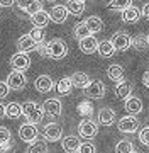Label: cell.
I'll return each instance as SVG.
<instances>
[{
  "mask_svg": "<svg viewBox=\"0 0 149 153\" xmlns=\"http://www.w3.org/2000/svg\"><path fill=\"white\" fill-rule=\"evenodd\" d=\"M22 114L27 119V123H31V124H39L43 121V117H44V109L39 104L32 102V100H27V102L22 104Z\"/></svg>",
  "mask_w": 149,
  "mask_h": 153,
  "instance_id": "1",
  "label": "cell"
},
{
  "mask_svg": "<svg viewBox=\"0 0 149 153\" xmlns=\"http://www.w3.org/2000/svg\"><path fill=\"white\" fill-rule=\"evenodd\" d=\"M68 55V44L63 39H51L48 43V56L53 60H61Z\"/></svg>",
  "mask_w": 149,
  "mask_h": 153,
  "instance_id": "2",
  "label": "cell"
},
{
  "mask_svg": "<svg viewBox=\"0 0 149 153\" xmlns=\"http://www.w3.org/2000/svg\"><path fill=\"white\" fill-rule=\"evenodd\" d=\"M97 133H98V126L97 123H93L92 119H83L80 124H78V134L85 140H92V138L97 136Z\"/></svg>",
  "mask_w": 149,
  "mask_h": 153,
  "instance_id": "3",
  "label": "cell"
},
{
  "mask_svg": "<svg viewBox=\"0 0 149 153\" xmlns=\"http://www.w3.org/2000/svg\"><path fill=\"white\" fill-rule=\"evenodd\" d=\"M7 85H9V88H12V90H22L26 85H27V78H26V75H24L22 71H10L9 73V76H7Z\"/></svg>",
  "mask_w": 149,
  "mask_h": 153,
  "instance_id": "4",
  "label": "cell"
},
{
  "mask_svg": "<svg viewBox=\"0 0 149 153\" xmlns=\"http://www.w3.org/2000/svg\"><path fill=\"white\" fill-rule=\"evenodd\" d=\"M83 92L88 99H102L105 95V85L100 80H92V82L83 88Z\"/></svg>",
  "mask_w": 149,
  "mask_h": 153,
  "instance_id": "5",
  "label": "cell"
},
{
  "mask_svg": "<svg viewBox=\"0 0 149 153\" xmlns=\"http://www.w3.org/2000/svg\"><path fill=\"white\" fill-rule=\"evenodd\" d=\"M110 41H112V44H114L115 51H126V49H129V46L132 43V38L127 33H124V31H119V33H115L112 36Z\"/></svg>",
  "mask_w": 149,
  "mask_h": 153,
  "instance_id": "6",
  "label": "cell"
},
{
  "mask_svg": "<svg viewBox=\"0 0 149 153\" xmlns=\"http://www.w3.org/2000/svg\"><path fill=\"white\" fill-rule=\"evenodd\" d=\"M117 129L120 133H136L139 129V121L134 116H124L122 119H119L117 123Z\"/></svg>",
  "mask_w": 149,
  "mask_h": 153,
  "instance_id": "7",
  "label": "cell"
},
{
  "mask_svg": "<svg viewBox=\"0 0 149 153\" xmlns=\"http://www.w3.org/2000/svg\"><path fill=\"white\" fill-rule=\"evenodd\" d=\"M10 66L15 71H26L31 66V58L27 56V53H15L10 58Z\"/></svg>",
  "mask_w": 149,
  "mask_h": 153,
  "instance_id": "8",
  "label": "cell"
},
{
  "mask_svg": "<svg viewBox=\"0 0 149 153\" xmlns=\"http://www.w3.org/2000/svg\"><path fill=\"white\" fill-rule=\"evenodd\" d=\"M19 138L26 143H32L37 140V128L36 124H31V123H26L19 128Z\"/></svg>",
  "mask_w": 149,
  "mask_h": 153,
  "instance_id": "9",
  "label": "cell"
},
{
  "mask_svg": "<svg viewBox=\"0 0 149 153\" xmlns=\"http://www.w3.org/2000/svg\"><path fill=\"white\" fill-rule=\"evenodd\" d=\"M43 109H44V112L49 114L51 117H59L61 111H63V105H61L59 99L53 97V99H46L44 104H43Z\"/></svg>",
  "mask_w": 149,
  "mask_h": 153,
  "instance_id": "10",
  "label": "cell"
},
{
  "mask_svg": "<svg viewBox=\"0 0 149 153\" xmlns=\"http://www.w3.org/2000/svg\"><path fill=\"white\" fill-rule=\"evenodd\" d=\"M61 134H63V129L58 123H49L44 126V140L48 141H59Z\"/></svg>",
  "mask_w": 149,
  "mask_h": 153,
  "instance_id": "11",
  "label": "cell"
},
{
  "mask_svg": "<svg viewBox=\"0 0 149 153\" xmlns=\"http://www.w3.org/2000/svg\"><path fill=\"white\" fill-rule=\"evenodd\" d=\"M34 87L36 90L41 94H46V92H51L53 87H54V82H53V78L49 75H41L36 78V82H34Z\"/></svg>",
  "mask_w": 149,
  "mask_h": 153,
  "instance_id": "12",
  "label": "cell"
},
{
  "mask_svg": "<svg viewBox=\"0 0 149 153\" xmlns=\"http://www.w3.org/2000/svg\"><path fill=\"white\" fill-rule=\"evenodd\" d=\"M17 48H19V53H29V51H34L37 48V43L29 34H24L17 39Z\"/></svg>",
  "mask_w": 149,
  "mask_h": 153,
  "instance_id": "13",
  "label": "cell"
},
{
  "mask_svg": "<svg viewBox=\"0 0 149 153\" xmlns=\"http://www.w3.org/2000/svg\"><path fill=\"white\" fill-rule=\"evenodd\" d=\"M68 14L70 12H68L66 5H54L49 12V17H51V21L56 22V24H63L68 19Z\"/></svg>",
  "mask_w": 149,
  "mask_h": 153,
  "instance_id": "14",
  "label": "cell"
},
{
  "mask_svg": "<svg viewBox=\"0 0 149 153\" xmlns=\"http://www.w3.org/2000/svg\"><path fill=\"white\" fill-rule=\"evenodd\" d=\"M117 119V114L115 111L110 109V107H102L98 111V123L103 126H112Z\"/></svg>",
  "mask_w": 149,
  "mask_h": 153,
  "instance_id": "15",
  "label": "cell"
},
{
  "mask_svg": "<svg viewBox=\"0 0 149 153\" xmlns=\"http://www.w3.org/2000/svg\"><path fill=\"white\" fill-rule=\"evenodd\" d=\"M124 107H126L129 116H136L142 111V102L139 97H127L126 102H124Z\"/></svg>",
  "mask_w": 149,
  "mask_h": 153,
  "instance_id": "16",
  "label": "cell"
},
{
  "mask_svg": "<svg viewBox=\"0 0 149 153\" xmlns=\"http://www.w3.org/2000/svg\"><path fill=\"white\" fill-rule=\"evenodd\" d=\"M80 49L85 55H92V53H95L98 49V41L95 39V36H88L85 39H80Z\"/></svg>",
  "mask_w": 149,
  "mask_h": 153,
  "instance_id": "17",
  "label": "cell"
},
{
  "mask_svg": "<svg viewBox=\"0 0 149 153\" xmlns=\"http://www.w3.org/2000/svg\"><path fill=\"white\" fill-rule=\"evenodd\" d=\"M49 14L46 10H39V12H36L34 16H31V22H32V26L34 27H39V29H43V27H46L48 24H49Z\"/></svg>",
  "mask_w": 149,
  "mask_h": 153,
  "instance_id": "18",
  "label": "cell"
},
{
  "mask_svg": "<svg viewBox=\"0 0 149 153\" xmlns=\"http://www.w3.org/2000/svg\"><path fill=\"white\" fill-rule=\"evenodd\" d=\"M61 145H63V150L66 153H78V150L81 146V141L76 136H66V138H63Z\"/></svg>",
  "mask_w": 149,
  "mask_h": 153,
  "instance_id": "19",
  "label": "cell"
},
{
  "mask_svg": "<svg viewBox=\"0 0 149 153\" xmlns=\"http://www.w3.org/2000/svg\"><path fill=\"white\" fill-rule=\"evenodd\" d=\"M139 17H141V10H139L137 7H127L126 10H122V21L127 22V24H134V22L139 21Z\"/></svg>",
  "mask_w": 149,
  "mask_h": 153,
  "instance_id": "20",
  "label": "cell"
},
{
  "mask_svg": "<svg viewBox=\"0 0 149 153\" xmlns=\"http://www.w3.org/2000/svg\"><path fill=\"white\" fill-rule=\"evenodd\" d=\"M131 92H132V83L131 82H120V83H117L115 88H114V94H115V97L117 99H127V97H131Z\"/></svg>",
  "mask_w": 149,
  "mask_h": 153,
  "instance_id": "21",
  "label": "cell"
},
{
  "mask_svg": "<svg viewBox=\"0 0 149 153\" xmlns=\"http://www.w3.org/2000/svg\"><path fill=\"white\" fill-rule=\"evenodd\" d=\"M107 75H109V78L112 82H115V83L124 82V76H126L124 75V68L120 65H110L107 68Z\"/></svg>",
  "mask_w": 149,
  "mask_h": 153,
  "instance_id": "22",
  "label": "cell"
},
{
  "mask_svg": "<svg viewBox=\"0 0 149 153\" xmlns=\"http://www.w3.org/2000/svg\"><path fill=\"white\" fill-rule=\"evenodd\" d=\"M85 24L88 26V29H90L92 34L100 33V31L103 29V21H102L98 16H90L88 19H85Z\"/></svg>",
  "mask_w": 149,
  "mask_h": 153,
  "instance_id": "23",
  "label": "cell"
},
{
  "mask_svg": "<svg viewBox=\"0 0 149 153\" xmlns=\"http://www.w3.org/2000/svg\"><path fill=\"white\" fill-rule=\"evenodd\" d=\"M98 55L102 56V58H110V56L115 55V48H114V44H112V41H102V43H98Z\"/></svg>",
  "mask_w": 149,
  "mask_h": 153,
  "instance_id": "24",
  "label": "cell"
},
{
  "mask_svg": "<svg viewBox=\"0 0 149 153\" xmlns=\"http://www.w3.org/2000/svg\"><path fill=\"white\" fill-rule=\"evenodd\" d=\"M71 82H73V87L85 88L90 83V78H88V75L83 73V71H75V73L71 75Z\"/></svg>",
  "mask_w": 149,
  "mask_h": 153,
  "instance_id": "25",
  "label": "cell"
},
{
  "mask_svg": "<svg viewBox=\"0 0 149 153\" xmlns=\"http://www.w3.org/2000/svg\"><path fill=\"white\" fill-rule=\"evenodd\" d=\"M56 88H58V92L61 94V95H68V94L73 90V82H71V76H63L59 82H58V85H56Z\"/></svg>",
  "mask_w": 149,
  "mask_h": 153,
  "instance_id": "26",
  "label": "cell"
},
{
  "mask_svg": "<svg viewBox=\"0 0 149 153\" xmlns=\"http://www.w3.org/2000/svg\"><path fill=\"white\" fill-rule=\"evenodd\" d=\"M73 36H75L76 39H85V38H88V36H92L88 26L85 24V21L78 22L76 26H75V29H73Z\"/></svg>",
  "mask_w": 149,
  "mask_h": 153,
  "instance_id": "27",
  "label": "cell"
},
{
  "mask_svg": "<svg viewBox=\"0 0 149 153\" xmlns=\"http://www.w3.org/2000/svg\"><path fill=\"white\" fill-rule=\"evenodd\" d=\"M66 9H68L70 14H73V16H81L83 12H85V4H83V2H78V0H68Z\"/></svg>",
  "mask_w": 149,
  "mask_h": 153,
  "instance_id": "28",
  "label": "cell"
},
{
  "mask_svg": "<svg viewBox=\"0 0 149 153\" xmlns=\"http://www.w3.org/2000/svg\"><path fill=\"white\" fill-rule=\"evenodd\" d=\"M48 152H49V150H48L46 140H36V141H32L27 148V153H48Z\"/></svg>",
  "mask_w": 149,
  "mask_h": 153,
  "instance_id": "29",
  "label": "cell"
},
{
  "mask_svg": "<svg viewBox=\"0 0 149 153\" xmlns=\"http://www.w3.org/2000/svg\"><path fill=\"white\" fill-rule=\"evenodd\" d=\"M22 114V105L17 104V102H12L5 107V117H10V119H17L19 116Z\"/></svg>",
  "mask_w": 149,
  "mask_h": 153,
  "instance_id": "30",
  "label": "cell"
},
{
  "mask_svg": "<svg viewBox=\"0 0 149 153\" xmlns=\"http://www.w3.org/2000/svg\"><path fill=\"white\" fill-rule=\"evenodd\" d=\"M131 46H132V48H136L137 51H144V49H148V48H149L148 39L144 38L142 34H139V36L132 38V43H131Z\"/></svg>",
  "mask_w": 149,
  "mask_h": 153,
  "instance_id": "31",
  "label": "cell"
},
{
  "mask_svg": "<svg viewBox=\"0 0 149 153\" xmlns=\"http://www.w3.org/2000/svg\"><path fill=\"white\" fill-rule=\"evenodd\" d=\"M134 152V145L129 140H120L115 145V153H132Z\"/></svg>",
  "mask_w": 149,
  "mask_h": 153,
  "instance_id": "32",
  "label": "cell"
},
{
  "mask_svg": "<svg viewBox=\"0 0 149 153\" xmlns=\"http://www.w3.org/2000/svg\"><path fill=\"white\" fill-rule=\"evenodd\" d=\"M131 5H132V0H110V4H109V7L114 10H126Z\"/></svg>",
  "mask_w": 149,
  "mask_h": 153,
  "instance_id": "33",
  "label": "cell"
},
{
  "mask_svg": "<svg viewBox=\"0 0 149 153\" xmlns=\"http://www.w3.org/2000/svg\"><path fill=\"white\" fill-rule=\"evenodd\" d=\"M10 129H7L5 126H0V146H5L7 143H10Z\"/></svg>",
  "mask_w": 149,
  "mask_h": 153,
  "instance_id": "34",
  "label": "cell"
},
{
  "mask_svg": "<svg viewBox=\"0 0 149 153\" xmlns=\"http://www.w3.org/2000/svg\"><path fill=\"white\" fill-rule=\"evenodd\" d=\"M29 36L36 41V43H44V33H43V29H39V27H32L31 29V33H29Z\"/></svg>",
  "mask_w": 149,
  "mask_h": 153,
  "instance_id": "35",
  "label": "cell"
},
{
  "mask_svg": "<svg viewBox=\"0 0 149 153\" xmlns=\"http://www.w3.org/2000/svg\"><path fill=\"white\" fill-rule=\"evenodd\" d=\"M139 141L142 143L144 146H149V126H146L139 131Z\"/></svg>",
  "mask_w": 149,
  "mask_h": 153,
  "instance_id": "36",
  "label": "cell"
},
{
  "mask_svg": "<svg viewBox=\"0 0 149 153\" xmlns=\"http://www.w3.org/2000/svg\"><path fill=\"white\" fill-rule=\"evenodd\" d=\"M78 153H97V148H95L93 143H81V146H80V150H78Z\"/></svg>",
  "mask_w": 149,
  "mask_h": 153,
  "instance_id": "37",
  "label": "cell"
},
{
  "mask_svg": "<svg viewBox=\"0 0 149 153\" xmlns=\"http://www.w3.org/2000/svg\"><path fill=\"white\" fill-rule=\"evenodd\" d=\"M39 10H43V7H41V2H39V0H34L32 4L29 5V9H27L26 12H27L29 16H34V14H36V12H39Z\"/></svg>",
  "mask_w": 149,
  "mask_h": 153,
  "instance_id": "38",
  "label": "cell"
},
{
  "mask_svg": "<svg viewBox=\"0 0 149 153\" xmlns=\"http://www.w3.org/2000/svg\"><path fill=\"white\" fill-rule=\"evenodd\" d=\"M80 112H81L83 116H90L92 114V104H90V102H83V104H80Z\"/></svg>",
  "mask_w": 149,
  "mask_h": 153,
  "instance_id": "39",
  "label": "cell"
},
{
  "mask_svg": "<svg viewBox=\"0 0 149 153\" xmlns=\"http://www.w3.org/2000/svg\"><path fill=\"white\" fill-rule=\"evenodd\" d=\"M9 85H7V82H0V99H5L7 95H9Z\"/></svg>",
  "mask_w": 149,
  "mask_h": 153,
  "instance_id": "40",
  "label": "cell"
},
{
  "mask_svg": "<svg viewBox=\"0 0 149 153\" xmlns=\"http://www.w3.org/2000/svg\"><path fill=\"white\" fill-rule=\"evenodd\" d=\"M32 2H34V0H15L17 7H19V9H22V10H27L29 5H31Z\"/></svg>",
  "mask_w": 149,
  "mask_h": 153,
  "instance_id": "41",
  "label": "cell"
},
{
  "mask_svg": "<svg viewBox=\"0 0 149 153\" xmlns=\"http://www.w3.org/2000/svg\"><path fill=\"white\" fill-rule=\"evenodd\" d=\"M36 49L39 51V55L41 56H48V43H39Z\"/></svg>",
  "mask_w": 149,
  "mask_h": 153,
  "instance_id": "42",
  "label": "cell"
},
{
  "mask_svg": "<svg viewBox=\"0 0 149 153\" xmlns=\"http://www.w3.org/2000/svg\"><path fill=\"white\" fill-rule=\"evenodd\" d=\"M141 16H142L144 19H148V21H149V2L142 5V9H141Z\"/></svg>",
  "mask_w": 149,
  "mask_h": 153,
  "instance_id": "43",
  "label": "cell"
},
{
  "mask_svg": "<svg viewBox=\"0 0 149 153\" xmlns=\"http://www.w3.org/2000/svg\"><path fill=\"white\" fill-rule=\"evenodd\" d=\"M15 0H0V7H12Z\"/></svg>",
  "mask_w": 149,
  "mask_h": 153,
  "instance_id": "44",
  "label": "cell"
},
{
  "mask_svg": "<svg viewBox=\"0 0 149 153\" xmlns=\"http://www.w3.org/2000/svg\"><path fill=\"white\" fill-rule=\"evenodd\" d=\"M142 83H144V87H148V88H149V70H148V71H144V75H142Z\"/></svg>",
  "mask_w": 149,
  "mask_h": 153,
  "instance_id": "45",
  "label": "cell"
},
{
  "mask_svg": "<svg viewBox=\"0 0 149 153\" xmlns=\"http://www.w3.org/2000/svg\"><path fill=\"white\" fill-rule=\"evenodd\" d=\"M2 117H5V107L0 104V119H2Z\"/></svg>",
  "mask_w": 149,
  "mask_h": 153,
  "instance_id": "46",
  "label": "cell"
},
{
  "mask_svg": "<svg viewBox=\"0 0 149 153\" xmlns=\"http://www.w3.org/2000/svg\"><path fill=\"white\" fill-rule=\"evenodd\" d=\"M146 39H148V44H149V34H148V36H146Z\"/></svg>",
  "mask_w": 149,
  "mask_h": 153,
  "instance_id": "47",
  "label": "cell"
},
{
  "mask_svg": "<svg viewBox=\"0 0 149 153\" xmlns=\"http://www.w3.org/2000/svg\"><path fill=\"white\" fill-rule=\"evenodd\" d=\"M78 2H83V4H85V2H87V0H78Z\"/></svg>",
  "mask_w": 149,
  "mask_h": 153,
  "instance_id": "48",
  "label": "cell"
},
{
  "mask_svg": "<svg viewBox=\"0 0 149 153\" xmlns=\"http://www.w3.org/2000/svg\"><path fill=\"white\" fill-rule=\"evenodd\" d=\"M46 2H54V0H46Z\"/></svg>",
  "mask_w": 149,
  "mask_h": 153,
  "instance_id": "49",
  "label": "cell"
},
{
  "mask_svg": "<svg viewBox=\"0 0 149 153\" xmlns=\"http://www.w3.org/2000/svg\"><path fill=\"white\" fill-rule=\"evenodd\" d=\"M132 153H139V152H132Z\"/></svg>",
  "mask_w": 149,
  "mask_h": 153,
  "instance_id": "50",
  "label": "cell"
}]
</instances>
